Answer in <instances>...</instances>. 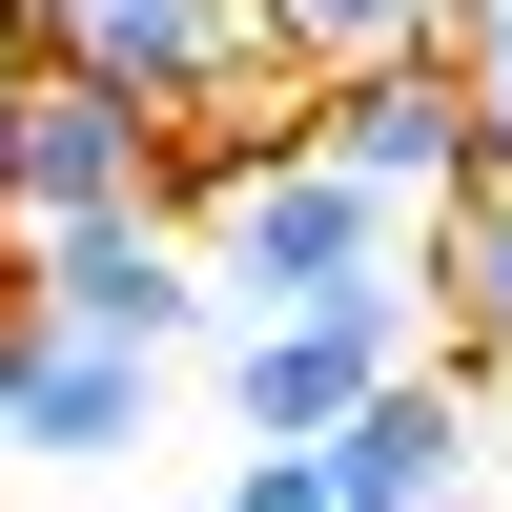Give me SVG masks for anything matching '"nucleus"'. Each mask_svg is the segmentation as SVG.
<instances>
[{
  "label": "nucleus",
  "instance_id": "nucleus-1",
  "mask_svg": "<svg viewBox=\"0 0 512 512\" xmlns=\"http://www.w3.org/2000/svg\"><path fill=\"white\" fill-rule=\"evenodd\" d=\"M185 246H205V308H349V287H410V205H369L328 144L185 164Z\"/></svg>",
  "mask_w": 512,
  "mask_h": 512
},
{
  "label": "nucleus",
  "instance_id": "nucleus-2",
  "mask_svg": "<svg viewBox=\"0 0 512 512\" xmlns=\"http://www.w3.org/2000/svg\"><path fill=\"white\" fill-rule=\"evenodd\" d=\"M0 21H21V62H82V82H123V103H164V123H185V164L287 144V123H308V82L267 62L246 0H0Z\"/></svg>",
  "mask_w": 512,
  "mask_h": 512
},
{
  "label": "nucleus",
  "instance_id": "nucleus-3",
  "mask_svg": "<svg viewBox=\"0 0 512 512\" xmlns=\"http://www.w3.org/2000/svg\"><path fill=\"white\" fill-rule=\"evenodd\" d=\"M103 205H185V123L82 82V62H21V103H0V226H103Z\"/></svg>",
  "mask_w": 512,
  "mask_h": 512
},
{
  "label": "nucleus",
  "instance_id": "nucleus-4",
  "mask_svg": "<svg viewBox=\"0 0 512 512\" xmlns=\"http://www.w3.org/2000/svg\"><path fill=\"white\" fill-rule=\"evenodd\" d=\"M205 349H226V431H246V451H308V431H349V410L431 349V308H410V287H349V308H226Z\"/></svg>",
  "mask_w": 512,
  "mask_h": 512
},
{
  "label": "nucleus",
  "instance_id": "nucleus-5",
  "mask_svg": "<svg viewBox=\"0 0 512 512\" xmlns=\"http://www.w3.org/2000/svg\"><path fill=\"white\" fill-rule=\"evenodd\" d=\"M21 308L41 328H103V349H205V246H185V205H103V226H21Z\"/></svg>",
  "mask_w": 512,
  "mask_h": 512
},
{
  "label": "nucleus",
  "instance_id": "nucleus-6",
  "mask_svg": "<svg viewBox=\"0 0 512 512\" xmlns=\"http://www.w3.org/2000/svg\"><path fill=\"white\" fill-rule=\"evenodd\" d=\"M287 144H328L369 205H451L472 185V82H451V41H390V62H328Z\"/></svg>",
  "mask_w": 512,
  "mask_h": 512
},
{
  "label": "nucleus",
  "instance_id": "nucleus-7",
  "mask_svg": "<svg viewBox=\"0 0 512 512\" xmlns=\"http://www.w3.org/2000/svg\"><path fill=\"white\" fill-rule=\"evenodd\" d=\"M308 451H328V512H472L492 410H472V369H451V349H410L390 390H369L349 431H308Z\"/></svg>",
  "mask_w": 512,
  "mask_h": 512
},
{
  "label": "nucleus",
  "instance_id": "nucleus-8",
  "mask_svg": "<svg viewBox=\"0 0 512 512\" xmlns=\"http://www.w3.org/2000/svg\"><path fill=\"white\" fill-rule=\"evenodd\" d=\"M410 308H431V349H451V369H492V349H512V164H472L451 205H410Z\"/></svg>",
  "mask_w": 512,
  "mask_h": 512
},
{
  "label": "nucleus",
  "instance_id": "nucleus-9",
  "mask_svg": "<svg viewBox=\"0 0 512 512\" xmlns=\"http://www.w3.org/2000/svg\"><path fill=\"white\" fill-rule=\"evenodd\" d=\"M0 451H41V472H103V451H144V349H103V328H41L21 349V431Z\"/></svg>",
  "mask_w": 512,
  "mask_h": 512
},
{
  "label": "nucleus",
  "instance_id": "nucleus-10",
  "mask_svg": "<svg viewBox=\"0 0 512 512\" xmlns=\"http://www.w3.org/2000/svg\"><path fill=\"white\" fill-rule=\"evenodd\" d=\"M246 21L287 82H328V62H390V41H451V0H246Z\"/></svg>",
  "mask_w": 512,
  "mask_h": 512
},
{
  "label": "nucleus",
  "instance_id": "nucleus-11",
  "mask_svg": "<svg viewBox=\"0 0 512 512\" xmlns=\"http://www.w3.org/2000/svg\"><path fill=\"white\" fill-rule=\"evenodd\" d=\"M451 82H472V164H512V0H451Z\"/></svg>",
  "mask_w": 512,
  "mask_h": 512
},
{
  "label": "nucleus",
  "instance_id": "nucleus-12",
  "mask_svg": "<svg viewBox=\"0 0 512 512\" xmlns=\"http://www.w3.org/2000/svg\"><path fill=\"white\" fill-rule=\"evenodd\" d=\"M205 512H328V451H246V472L205 492Z\"/></svg>",
  "mask_w": 512,
  "mask_h": 512
},
{
  "label": "nucleus",
  "instance_id": "nucleus-13",
  "mask_svg": "<svg viewBox=\"0 0 512 512\" xmlns=\"http://www.w3.org/2000/svg\"><path fill=\"white\" fill-rule=\"evenodd\" d=\"M21 349H41V308H21V267H0V431H21Z\"/></svg>",
  "mask_w": 512,
  "mask_h": 512
},
{
  "label": "nucleus",
  "instance_id": "nucleus-14",
  "mask_svg": "<svg viewBox=\"0 0 512 512\" xmlns=\"http://www.w3.org/2000/svg\"><path fill=\"white\" fill-rule=\"evenodd\" d=\"M472 410H492V451H512V349H492V369H472Z\"/></svg>",
  "mask_w": 512,
  "mask_h": 512
},
{
  "label": "nucleus",
  "instance_id": "nucleus-15",
  "mask_svg": "<svg viewBox=\"0 0 512 512\" xmlns=\"http://www.w3.org/2000/svg\"><path fill=\"white\" fill-rule=\"evenodd\" d=\"M0 103H21V21H0Z\"/></svg>",
  "mask_w": 512,
  "mask_h": 512
}]
</instances>
